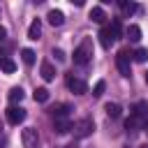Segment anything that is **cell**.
<instances>
[{"mask_svg": "<svg viewBox=\"0 0 148 148\" xmlns=\"http://www.w3.org/2000/svg\"><path fill=\"white\" fill-rule=\"evenodd\" d=\"M7 97H9V102H12V104H16V102H21L25 95H23V90H21V88H12Z\"/></svg>", "mask_w": 148, "mask_h": 148, "instance_id": "ffe728a7", "label": "cell"}, {"mask_svg": "<svg viewBox=\"0 0 148 148\" xmlns=\"http://www.w3.org/2000/svg\"><path fill=\"white\" fill-rule=\"evenodd\" d=\"M141 125H143V120H141V118H136V116H130V118L125 120L127 132H139V130H141Z\"/></svg>", "mask_w": 148, "mask_h": 148, "instance_id": "9a60e30c", "label": "cell"}, {"mask_svg": "<svg viewBox=\"0 0 148 148\" xmlns=\"http://www.w3.org/2000/svg\"><path fill=\"white\" fill-rule=\"evenodd\" d=\"M72 130H74V136H76V139H86V136H90V134H92L95 123H92L90 118H83V120L74 123V125H72Z\"/></svg>", "mask_w": 148, "mask_h": 148, "instance_id": "277c9868", "label": "cell"}, {"mask_svg": "<svg viewBox=\"0 0 148 148\" xmlns=\"http://www.w3.org/2000/svg\"><path fill=\"white\" fill-rule=\"evenodd\" d=\"M120 7H123V12L130 16V14H134V12H139V5H134V2H120Z\"/></svg>", "mask_w": 148, "mask_h": 148, "instance_id": "7402d4cb", "label": "cell"}, {"mask_svg": "<svg viewBox=\"0 0 148 148\" xmlns=\"http://www.w3.org/2000/svg\"><path fill=\"white\" fill-rule=\"evenodd\" d=\"M104 111H106V116H109V118H120V113H123L120 104H116V102H109V104H104Z\"/></svg>", "mask_w": 148, "mask_h": 148, "instance_id": "5bb4252c", "label": "cell"}, {"mask_svg": "<svg viewBox=\"0 0 148 148\" xmlns=\"http://www.w3.org/2000/svg\"><path fill=\"white\" fill-rule=\"evenodd\" d=\"M0 69H2L5 74H14V72H16V62L5 56V58H0Z\"/></svg>", "mask_w": 148, "mask_h": 148, "instance_id": "4fadbf2b", "label": "cell"}, {"mask_svg": "<svg viewBox=\"0 0 148 148\" xmlns=\"http://www.w3.org/2000/svg\"><path fill=\"white\" fill-rule=\"evenodd\" d=\"M132 56H134L136 62H146V60H148V51H146V49H136Z\"/></svg>", "mask_w": 148, "mask_h": 148, "instance_id": "603a6c76", "label": "cell"}, {"mask_svg": "<svg viewBox=\"0 0 148 148\" xmlns=\"http://www.w3.org/2000/svg\"><path fill=\"white\" fill-rule=\"evenodd\" d=\"M118 37H120V21H113L111 25H104V28L99 30V42H102L104 49H109Z\"/></svg>", "mask_w": 148, "mask_h": 148, "instance_id": "6da1fadb", "label": "cell"}, {"mask_svg": "<svg viewBox=\"0 0 148 148\" xmlns=\"http://www.w3.org/2000/svg\"><path fill=\"white\" fill-rule=\"evenodd\" d=\"M123 148H130V146H123Z\"/></svg>", "mask_w": 148, "mask_h": 148, "instance_id": "f546056e", "label": "cell"}, {"mask_svg": "<svg viewBox=\"0 0 148 148\" xmlns=\"http://www.w3.org/2000/svg\"><path fill=\"white\" fill-rule=\"evenodd\" d=\"M53 130H56L58 134H67V132L72 130L69 118H58V120H53Z\"/></svg>", "mask_w": 148, "mask_h": 148, "instance_id": "30bf717a", "label": "cell"}, {"mask_svg": "<svg viewBox=\"0 0 148 148\" xmlns=\"http://www.w3.org/2000/svg\"><path fill=\"white\" fill-rule=\"evenodd\" d=\"M146 83H148V72H146Z\"/></svg>", "mask_w": 148, "mask_h": 148, "instance_id": "f1b7e54d", "label": "cell"}, {"mask_svg": "<svg viewBox=\"0 0 148 148\" xmlns=\"http://www.w3.org/2000/svg\"><path fill=\"white\" fill-rule=\"evenodd\" d=\"M49 99V90L46 88H35V102H46Z\"/></svg>", "mask_w": 148, "mask_h": 148, "instance_id": "44dd1931", "label": "cell"}, {"mask_svg": "<svg viewBox=\"0 0 148 148\" xmlns=\"http://www.w3.org/2000/svg\"><path fill=\"white\" fill-rule=\"evenodd\" d=\"M69 111H72V106H69V104H58V106H53V109H51L53 120H58V118H67V116H69Z\"/></svg>", "mask_w": 148, "mask_h": 148, "instance_id": "7c38bea8", "label": "cell"}, {"mask_svg": "<svg viewBox=\"0 0 148 148\" xmlns=\"http://www.w3.org/2000/svg\"><path fill=\"white\" fill-rule=\"evenodd\" d=\"M21 60H23L28 67H32V65H35V51H32V49H23V51H21Z\"/></svg>", "mask_w": 148, "mask_h": 148, "instance_id": "ac0fdd59", "label": "cell"}, {"mask_svg": "<svg viewBox=\"0 0 148 148\" xmlns=\"http://www.w3.org/2000/svg\"><path fill=\"white\" fill-rule=\"evenodd\" d=\"M116 67H118L120 76L130 79V74H132V53H127V51H118V56H116Z\"/></svg>", "mask_w": 148, "mask_h": 148, "instance_id": "3957f363", "label": "cell"}, {"mask_svg": "<svg viewBox=\"0 0 148 148\" xmlns=\"http://www.w3.org/2000/svg\"><path fill=\"white\" fill-rule=\"evenodd\" d=\"M132 116H136V118L146 120V118H148V102H136V106H134Z\"/></svg>", "mask_w": 148, "mask_h": 148, "instance_id": "2e32d148", "label": "cell"}, {"mask_svg": "<svg viewBox=\"0 0 148 148\" xmlns=\"http://www.w3.org/2000/svg\"><path fill=\"white\" fill-rule=\"evenodd\" d=\"M21 141H23V148H37V143H39L37 130H32V127H25V130L21 132Z\"/></svg>", "mask_w": 148, "mask_h": 148, "instance_id": "5b68a950", "label": "cell"}, {"mask_svg": "<svg viewBox=\"0 0 148 148\" xmlns=\"http://www.w3.org/2000/svg\"><path fill=\"white\" fill-rule=\"evenodd\" d=\"M25 120V111L21 106H9L7 109V123L9 125H21Z\"/></svg>", "mask_w": 148, "mask_h": 148, "instance_id": "52a82bcc", "label": "cell"}, {"mask_svg": "<svg viewBox=\"0 0 148 148\" xmlns=\"http://www.w3.org/2000/svg\"><path fill=\"white\" fill-rule=\"evenodd\" d=\"M39 37H42V23H39V18H35V21L30 23V28H28V39L37 42Z\"/></svg>", "mask_w": 148, "mask_h": 148, "instance_id": "ba28073f", "label": "cell"}, {"mask_svg": "<svg viewBox=\"0 0 148 148\" xmlns=\"http://www.w3.org/2000/svg\"><path fill=\"white\" fill-rule=\"evenodd\" d=\"M90 58H92V42L90 39H83L81 46L74 51V62L76 65H88Z\"/></svg>", "mask_w": 148, "mask_h": 148, "instance_id": "7a4b0ae2", "label": "cell"}, {"mask_svg": "<svg viewBox=\"0 0 148 148\" xmlns=\"http://www.w3.org/2000/svg\"><path fill=\"white\" fill-rule=\"evenodd\" d=\"M39 72H42V79H44V81H53V79H56V67H53L49 60L42 62V69H39Z\"/></svg>", "mask_w": 148, "mask_h": 148, "instance_id": "9c48e42d", "label": "cell"}, {"mask_svg": "<svg viewBox=\"0 0 148 148\" xmlns=\"http://www.w3.org/2000/svg\"><path fill=\"white\" fill-rule=\"evenodd\" d=\"M139 148H148V143H143V146H139Z\"/></svg>", "mask_w": 148, "mask_h": 148, "instance_id": "83f0119b", "label": "cell"}, {"mask_svg": "<svg viewBox=\"0 0 148 148\" xmlns=\"http://www.w3.org/2000/svg\"><path fill=\"white\" fill-rule=\"evenodd\" d=\"M5 37H7V30H5V28H2V25H0V42H2V39H5Z\"/></svg>", "mask_w": 148, "mask_h": 148, "instance_id": "484cf974", "label": "cell"}, {"mask_svg": "<svg viewBox=\"0 0 148 148\" xmlns=\"http://www.w3.org/2000/svg\"><path fill=\"white\" fill-rule=\"evenodd\" d=\"M46 18H49L51 25H62V23H65V14H62L60 9H51V12L46 14Z\"/></svg>", "mask_w": 148, "mask_h": 148, "instance_id": "8fae6325", "label": "cell"}, {"mask_svg": "<svg viewBox=\"0 0 148 148\" xmlns=\"http://www.w3.org/2000/svg\"><path fill=\"white\" fill-rule=\"evenodd\" d=\"M104 88H106V83H104V81H97V83H95V88H92V95H95V97H102Z\"/></svg>", "mask_w": 148, "mask_h": 148, "instance_id": "cb8c5ba5", "label": "cell"}, {"mask_svg": "<svg viewBox=\"0 0 148 148\" xmlns=\"http://www.w3.org/2000/svg\"><path fill=\"white\" fill-rule=\"evenodd\" d=\"M127 37H130V39H132V42H139V39H141V28H139V25H134V23H132V25H130V28H127Z\"/></svg>", "mask_w": 148, "mask_h": 148, "instance_id": "d6986e66", "label": "cell"}, {"mask_svg": "<svg viewBox=\"0 0 148 148\" xmlns=\"http://www.w3.org/2000/svg\"><path fill=\"white\" fill-rule=\"evenodd\" d=\"M146 132H148V130H146Z\"/></svg>", "mask_w": 148, "mask_h": 148, "instance_id": "4dcf8cb0", "label": "cell"}, {"mask_svg": "<svg viewBox=\"0 0 148 148\" xmlns=\"http://www.w3.org/2000/svg\"><path fill=\"white\" fill-rule=\"evenodd\" d=\"M67 148H76V143H69V146H67Z\"/></svg>", "mask_w": 148, "mask_h": 148, "instance_id": "4316f807", "label": "cell"}, {"mask_svg": "<svg viewBox=\"0 0 148 148\" xmlns=\"http://www.w3.org/2000/svg\"><path fill=\"white\" fill-rule=\"evenodd\" d=\"M53 56H56V60H58V62H65V60H67V56H65V51H62V49H53Z\"/></svg>", "mask_w": 148, "mask_h": 148, "instance_id": "d4e9b609", "label": "cell"}, {"mask_svg": "<svg viewBox=\"0 0 148 148\" xmlns=\"http://www.w3.org/2000/svg\"><path fill=\"white\" fill-rule=\"evenodd\" d=\"M104 18H106V14H104L102 7H92V9H90V21H95V23H104Z\"/></svg>", "mask_w": 148, "mask_h": 148, "instance_id": "e0dca14e", "label": "cell"}, {"mask_svg": "<svg viewBox=\"0 0 148 148\" xmlns=\"http://www.w3.org/2000/svg\"><path fill=\"white\" fill-rule=\"evenodd\" d=\"M67 88H69L74 95H83V92H88L86 81H83V79H76V76H72V74H67Z\"/></svg>", "mask_w": 148, "mask_h": 148, "instance_id": "8992f818", "label": "cell"}]
</instances>
